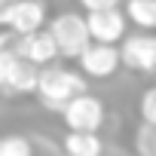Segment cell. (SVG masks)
Instances as JSON below:
<instances>
[{"instance_id": "cell-1", "label": "cell", "mask_w": 156, "mask_h": 156, "mask_svg": "<svg viewBox=\"0 0 156 156\" xmlns=\"http://www.w3.org/2000/svg\"><path fill=\"white\" fill-rule=\"evenodd\" d=\"M86 92V73H76V70H64V67H46L40 70V80H37V95L46 107L61 110L70 98L83 95Z\"/></svg>"}, {"instance_id": "cell-2", "label": "cell", "mask_w": 156, "mask_h": 156, "mask_svg": "<svg viewBox=\"0 0 156 156\" xmlns=\"http://www.w3.org/2000/svg\"><path fill=\"white\" fill-rule=\"evenodd\" d=\"M49 31H52L55 43H58V55H64V58H80L83 49H86L89 40H92V34H89V22L80 19L76 12H64V16L52 19Z\"/></svg>"}, {"instance_id": "cell-3", "label": "cell", "mask_w": 156, "mask_h": 156, "mask_svg": "<svg viewBox=\"0 0 156 156\" xmlns=\"http://www.w3.org/2000/svg\"><path fill=\"white\" fill-rule=\"evenodd\" d=\"M61 116H64V126L73 129V132H98L101 122H104V104L95 95L83 92L61 107Z\"/></svg>"}, {"instance_id": "cell-4", "label": "cell", "mask_w": 156, "mask_h": 156, "mask_svg": "<svg viewBox=\"0 0 156 156\" xmlns=\"http://www.w3.org/2000/svg\"><path fill=\"white\" fill-rule=\"evenodd\" d=\"M119 52L113 49V43H89L80 55V67L86 76H92V80H104V76H110L116 67H119Z\"/></svg>"}, {"instance_id": "cell-5", "label": "cell", "mask_w": 156, "mask_h": 156, "mask_svg": "<svg viewBox=\"0 0 156 156\" xmlns=\"http://www.w3.org/2000/svg\"><path fill=\"white\" fill-rule=\"evenodd\" d=\"M86 22H89L92 40H98V43H116V40L126 37V22H129V16H122L116 6H110V9H92V12L86 16Z\"/></svg>"}, {"instance_id": "cell-6", "label": "cell", "mask_w": 156, "mask_h": 156, "mask_svg": "<svg viewBox=\"0 0 156 156\" xmlns=\"http://www.w3.org/2000/svg\"><path fill=\"white\" fill-rule=\"evenodd\" d=\"M12 49L19 55H25L34 64H49L58 55V43L52 37V31H31V34H19V40H12Z\"/></svg>"}, {"instance_id": "cell-7", "label": "cell", "mask_w": 156, "mask_h": 156, "mask_svg": "<svg viewBox=\"0 0 156 156\" xmlns=\"http://www.w3.org/2000/svg\"><path fill=\"white\" fill-rule=\"evenodd\" d=\"M119 58L132 70H147V73L156 70V37H147V34L126 37V43L119 49Z\"/></svg>"}, {"instance_id": "cell-8", "label": "cell", "mask_w": 156, "mask_h": 156, "mask_svg": "<svg viewBox=\"0 0 156 156\" xmlns=\"http://www.w3.org/2000/svg\"><path fill=\"white\" fill-rule=\"evenodd\" d=\"M43 22H46V3H43V0H16V3H12L9 31L31 34V31H40Z\"/></svg>"}, {"instance_id": "cell-9", "label": "cell", "mask_w": 156, "mask_h": 156, "mask_svg": "<svg viewBox=\"0 0 156 156\" xmlns=\"http://www.w3.org/2000/svg\"><path fill=\"white\" fill-rule=\"evenodd\" d=\"M64 150L73 156H101V138L95 132H67L64 135Z\"/></svg>"}, {"instance_id": "cell-10", "label": "cell", "mask_w": 156, "mask_h": 156, "mask_svg": "<svg viewBox=\"0 0 156 156\" xmlns=\"http://www.w3.org/2000/svg\"><path fill=\"white\" fill-rule=\"evenodd\" d=\"M126 16L138 28H147V31L156 28V0H129L126 3Z\"/></svg>"}, {"instance_id": "cell-11", "label": "cell", "mask_w": 156, "mask_h": 156, "mask_svg": "<svg viewBox=\"0 0 156 156\" xmlns=\"http://www.w3.org/2000/svg\"><path fill=\"white\" fill-rule=\"evenodd\" d=\"M0 156H34V147L25 135H0Z\"/></svg>"}, {"instance_id": "cell-12", "label": "cell", "mask_w": 156, "mask_h": 156, "mask_svg": "<svg viewBox=\"0 0 156 156\" xmlns=\"http://www.w3.org/2000/svg\"><path fill=\"white\" fill-rule=\"evenodd\" d=\"M138 147H141V156H156V126L144 122V129L138 132Z\"/></svg>"}, {"instance_id": "cell-13", "label": "cell", "mask_w": 156, "mask_h": 156, "mask_svg": "<svg viewBox=\"0 0 156 156\" xmlns=\"http://www.w3.org/2000/svg\"><path fill=\"white\" fill-rule=\"evenodd\" d=\"M141 116H144V122L156 126V86L144 92V98H141Z\"/></svg>"}, {"instance_id": "cell-14", "label": "cell", "mask_w": 156, "mask_h": 156, "mask_svg": "<svg viewBox=\"0 0 156 156\" xmlns=\"http://www.w3.org/2000/svg\"><path fill=\"white\" fill-rule=\"evenodd\" d=\"M80 3L86 6V12H92V9H110V6L119 3V0H80Z\"/></svg>"}, {"instance_id": "cell-15", "label": "cell", "mask_w": 156, "mask_h": 156, "mask_svg": "<svg viewBox=\"0 0 156 156\" xmlns=\"http://www.w3.org/2000/svg\"><path fill=\"white\" fill-rule=\"evenodd\" d=\"M12 3L16 0H0V25L9 28V16H12Z\"/></svg>"}, {"instance_id": "cell-16", "label": "cell", "mask_w": 156, "mask_h": 156, "mask_svg": "<svg viewBox=\"0 0 156 156\" xmlns=\"http://www.w3.org/2000/svg\"><path fill=\"white\" fill-rule=\"evenodd\" d=\"M64 156H73V153H67V150H64Z\"/></svg>"}]
</instances>
